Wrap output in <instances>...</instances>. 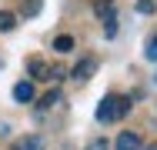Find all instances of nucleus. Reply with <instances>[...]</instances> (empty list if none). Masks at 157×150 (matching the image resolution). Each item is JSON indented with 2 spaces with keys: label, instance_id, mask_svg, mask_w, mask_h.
<instances>
[{
  "label": "nucleus",
  "instance_id": "1",
  "mask_svg": "<svg viewBox=\"0 0 157 150\" xmlns=\"http://www.w3.org/2000/svg\"><path fill=\"white\" fill-rule=\"evenodd\" d=\"M130 114V97L124 93H107L100 103H97V123H114V120H124Z\"/></svg>",
  "mask_w": 157,
  "mask_h": 150
},
{
  "label": "nucleus",
  "instance_id": "2",
  "mask_svg": "<svg viewBox=\"0 0 157 150\" xmlns=\"http://www.w3.org/2000/svg\"><path fill=\"white\" fill-rule=\"evenodd\" d=\"M97 67H100V60H97V57H84L77 67H74V70H70V77H74L77 84H87V80L97 73Z\"/></svg>",
  "mask_w": 157,
  "mask_h": 150
},
{
  "label": "nucleus",
  "instance_id": "3",
  "mask_svg": "<svg viewBox=\"0 0 157 150\" xmlns=\"http://www.w3.org/2000/svg\"><path fill=\"white\" fill-rule=\"evenodd\" d=\"M33 97H37V90H33V84H27V80L13 84V100H17V103H30Z\"/></svg>",
  "mask_w": 157,
  "mask_h": 150
},
{
  "label": "nucleus",
  "instance_id": "4",
  "mask_svg": "<svg viewBox=\"0 0 157 150\" xmlns=\"http://www.w3.org/2000/svg\"><path fill=\"white\" fill-rule=\"evenodd\" d=\"M117 150H140V137L134 133V130H121V137H117Z\"/></svg>",
  "mask_w": 157,
  "mask_h": 150
},
{
  "label": "nucleus",
  "instance_id": "5",
  "mask_svg": "<svg viewBox=\"0 0 157 150\" xmlns=\"http://www.w3.org/2000/svg\"><path fill=\"white\" fill-rule=\"evenodd\" d=\"M60 100H63V97H60V90L54 87L50 93H44V97H40V103H37V114H47V110H54Z\"/></svg>",
  "mask_w": 157,
  "mask_h": 150
},
{
  "label": "nucleus",
  "instance_id": "6",
  "mask_svg": "<svg viewBox=\"0 0 157 150\" xmlns=\"http://www.w3.org/2000/svg\"><path fill=\"white\" fill-rule=\"evenodd\" d=\"M44 147H47V140H44L40 133H30V137L17 140V147H13V150H44Z\"/></svg>",
  "mask_w": 157,
  "mask_h": 150
},
{
  "label": "nucleus",
  "instance_id": "7",
  "mask_svg": "<svg viewBox=\"0 0 157 150\" xmlns=\"http://www.w3.org/2000/svg\"><path fill=\"white\" fill-rule=\"evenodd\" d=\"M27 70H30L37 80H50V67H47V63H44L40 57H33L30 63H27Z\"/></svg>",
  "mask_w": 157,
  "mask_h": 150
},
{
  "label": "nucleus",
  "instance_id": "8",
  "mask_svg": "<svg viewBox=\"0 0 157 150\" xmlns=\"http://www.w3.org/2000/svg\"><path fill=\"white\" fill-rule=\"evenodd\" d=\"M44 10V0H24L20 3V17H40Z\"/></svg>",
  "mask_w": 157,
  "mask_h": 150
},
{
  "label": "nucleus",
  "instance_id": "9",
  "mask_svg": "<svg viewBox=\"0 0 157 150\" xmlns=\"http://www.w3.org/2000/svg\"><path fill=\"white\" fill-rule=\"evenodd\" d=\"M94 13L104 20V17H114V0H94Z\"/></svg>",
  "mask_w": 157,
  "mask_h": 150
},
{
  "label": "nucleus",
  "instance_id": "10",
  "mask_svg": "<svg viewBox=\"0 0 157 150\" xmlns=\"http://www.w3.org/2000/svg\"><path fill=\"white\" fill-rule=\"evenodd\" d=\"M13 27H17V13H10V10H0V33H10Z\"/></svg>",
  "mask_w": 157,
  "mask_h": 150
},
{
  "label": "nucleus",
  "instance_id": "11",
  "mask_svg": "<svg viewBox=\"0 0 157 150\" xmlns=\"http://www.w3.org/2000/svg\"><path fill=\"white\" fill-rule=\"evenodd\" d=\"M144 60L157 63V33H151V37H147V47H144Z\"/></svg>",
  "mask_w": 157,
  "mask_h": 150
},
{
  "label": "nucleus",
  "instance_id": "12",
  "mask_svg": "<svg viewBox=\"0 0 157 150\" xmlns=\"http://www.w3.org/2000/svg\"><path fill=\"white\" fill-rule=\"evenodd\" d=\"M54 50H57V54H70V50H74V37H67V33L57 37V40H54Z\"/></svg>",
  "mask_w": 157,
  "mask_h": 150
},
{
  "label": "nucleus",
  "instance_id": "13",
  "mask_svg": "<svg viewBox=\"0 0 157 150\" xmlns=\"http://www.w3.org/2000/svg\"><path fill=\"white\" fill-rule=\"evenodd\" d=\"M157 10V0H137V13H144V17H151Z\"/></svg>",
  "mask_w": 157,
  "mask_h": 150
},
{
  "label": "nucleus",
  "instance_id": "14",
  "mask_svg": "<svg viewBox=\"0 0 157 150\" xmlns=\"http://www.w3.org/2000/svg\"><path fill=\"white\" fill-rule=\"evenodd\" d=\"M104 33H107V40L117 37V17H104Z\"/></svg>",
  "mask_w": 157,
  "mask_h": 150
},
{
  "label": "nucleus",
  "instance_id": "15",
  "mask_svg": "<svg viewBox=\"0 0 157 150\" xmlns=\"http://www.w3.org/2000/svg\"><path fill=\"white\" fill-rule=\"evenodd\" d=\"M87 150H110V140H107V137H94V140L87 144Z\"/></svg>",
  "mask_w": 157,
  "mask_h": 150
},
{
  "label": "nucleus",
  "instance_id": "16",
  "mask_svg": "<svg viewBox=\"0 0 157 150\" xmlns=\"http://www.w3.org/2000/svg\"><path fill=\"white\" fill-rule=\"evenodd\" d=\"M50 80H54V84L63 80V67H50Z\"/></svg>",
  "mask_w": 157,
  "mask_h": 150
},
{
  "label": "nucleus",
  "instance_id": "17",
  "mask_svg": "<svg viewBox=\"0 0 157 150\" xmlns=\"http://www.w3.org/2000/svg\"><path fill=\"white\" fill-rule=\"evenodd\" d=\"M147 150H157V144H151V147H147Z\"/></svg>",
  "mask_w": 157,
  "mask_h": 150
},
{
  "label": "nucleus",
  "instance_id": "18",
  "mask_svg": "<svg viewBox=\"0 0 157 150\" xmlns=\"http://www.w3.org/2000/svg\"><path fill=\"white\" fill-rule=\"evenodd\" d=\"M154 80H157V77H154Z\"/></svg>",
  "mask_w": 157,
  "mask_h": 150
}]
</instances>
